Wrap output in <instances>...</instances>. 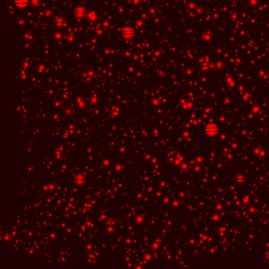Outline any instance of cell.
<instances>
[{
	"label": "cell",
	"mask_w": 269,
	"mask_h": 269,
	"mask_svg": "<svg viewBox=\"0 0 269 269\" xmlns=\"http://www.w3.org/2000/svg\"><path fill=\"white\" fill-rule=\"evenodd\" d=\"M122 35L126 39H131L135 35V31L131 27H126L122 30Z\"/></svg>",
	"instance_id": "obj_1"
},
{
	"label": "cell",
	"mask_w": 269,
	"mask_h": 269,
	"mask_svg": "<svg viewBox=\"0 0 269 269\" xmlns=\"http://www.w3.org/2000/svg\"><path fill=\"white\" fill-rule=\"evenodd\" d=\"M74 15L76 16L77 18H84V16L86 15V9L84 8V7H79L77 8H76L74 10Z\"/></svg>",
	"instance_id": "obj_2"
},
{
	"label": "cell",
	"mask_w": 269,
	"mask_h": 269,
	"mask_svg": "<svg viewBox=\"0 0 269 269\" xmlns=\"http://www.w3.org/2000/svg\"><path fill=\"white\" fill-rule=\"evenodd\" d=\"M29 0H14V4L18 8H25L28 6Z\"/></svg>",
	"instance_id": "obj_3"
},
{
	"label": "cell",
	"mask_w": 269,
	"mask_h": 269,
	"mask_svg": "<svg viewBox=\"0 0 269 269\" xmlns=\"http://www.w3.org/2000/svg\"><path fill=\"white\" fill-rule=\"evenodd\" d=\"M55 24L58 27H62L64 24H65V21H64V19H56L55 21Z\"/></svg>",
	"instance_id": "obj_4"
},
{
	"label": "cell",
	"mask_w": 269,
	"mask_h": 269,
	"mask_svg": "<svg viewBox=\"0 0 269 269\" xmlns=\"http://www.w3.org/2000/svg\"><path fill=\"white\" fill-rule=\"evenodd\" d=\"M32 3H33V5H36L37 3H38V1H37V0H33V1H32Z\"/></svg>",
	"instance_id": "obj_5"
}]
</instances>
